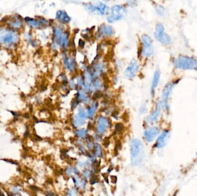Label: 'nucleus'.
<instances>
[{
    "mask_svg": "<svg viewBox=\"0 0 197 196\" xmlns=\"http://www.w3.org/2000/svg\"><path fill=\"white\" fill-rule=\"evenodd\" d=\"M99 181L98 179V178L97 176H94L92 177H91V179H90V183L91 185H94L95 183H97V181Z\"/></svg>",
    "mask_w": 197,
    "mask_h": 196,
    "instance_id": "obj_32",
    "label": "nucleus"
},
{
    "mask_svg": "<svg viewBox=\"0 0 197 196\" xmlns=\"http://www.w3.org/2000/svg\"><path fill=\"white\" fill-rule=\"evenodd\" d=\"M142 150V144L140 140L133 139L130 143V154L133 164L138 165L141 162L140 155Z\"/></svg>",
    "mask_w": 197,
    "mask_h": 196,
    "instance_id": "obj_3",
    "label": "nucleus"
},
{
    "mask_svg": "<svg viewBox=\"0 0 197 196\" xmlns=\"http://www.w3.org/2000/svg\"><path fill=\"white\" fill-rule=\"evenodd\" d=\"M75 170H73L71 167H68L66 170V173L68 175H71L73 174V173H74Z\"/></svg>",
    "mask_w": 197,
    "mask_h": 196,
    "instance_id": "obj_36",
    "label": "nucleus"
},
{
    "mask_svg": "<svg viewBox=\"0 0 197 196\" xmlns=\"http://www.w3.org/2000/svg\"><path fill=\"white\" fill-rule=\"evenodd\" d=\"M68 44H69V33H68V32H66L62 35L61 42V45L65 48H66L68 46Z\"/></svg>",
    "mask_w": 197,
    "mask_h": 196,
    "instance_id": "obj_24",
    "label": "nucleus"
},
{
    "mask_svg": "<svg viewBox=\"0 0 197 196\" xmlns=\"http://www.w3.org/2000/svg\"><path fill=\"white\" fill-rule=\"evenodd\" d=\"M160 110H161V104L159 103L157 105V107L156 108V110L147 117L146 123L150 125L155 123L158 120V118L160 114Z\"/></svg>",
    "mask_w": 197,
    "mask_h": 196,
    "instance_id": "obj_14",
    "label": "nucleus"
},
{
    "mask_svg": "<svg viewBox=\"0 0 197 196\" xmlns=\"http://www.w3.org/2000/svg\"><path fill=\"white\" fill-rule=\"evenodd\" d=\"M156 11L160 16H163L165 13L164 8L160 5H157L156 7Z\"/></svg>",
    "mask_w": 197,
    "mask_h": 196,
    "instance_id": "obj_30",
    "label": "nucleus"
},
{
    "mask_svg": "<svg viewBox=\"0 0 197 196\" xmlns=\"http://www.w3.org/2000/svg\"><path fill=\"white\" fill-rule=\"evenodd\" d=\"M84 44H85V42L84 41H83L82 40H80V41H79V45L80 47H83L84 45Z\"/></svg>",
    "mask_w": 197,
    "mask_h": 196,
    "instance_id": "obj_40",
    "label": "nucleus"
},
{
    "mask_svg": "<svg viewBox=\"0 0 197 196\" xmlns=\"http://www.w3.org/2000/svg\"><path fill=\"white\" fill-rule=\"evenodd\" d=\"M80 117L82 118L83 119H88V114L86 113L84 110V109L82 107H79L78 110V114H77Z\"/></svg>",
    "mask_w": 197,
    "mask_h": 196,
    "instance_id": "obj_29",
    "label": "nucleus"
},
{
    "mask_svg": "<svg viewBox=\"0 0 197 196\" xmlns=\"http://www.w3.org/2000/svg\"><path fill=\"white\" fill-rule=\"evenodd\" d=\"M157 40L164 44H169L171 42V38H170V36L167 34L164 33Z\"/></svg>",
    "mask_w": 197,
    "mask_h": 196,
    "instance_id": "obj_25",
    "label": "nucleus"
},
{
    "mask_svg": "<svg viewBox=\"0 0 197 196\" xmlns=\"http://www.w3.org/2000/svg\"><path fill=\"white\" fill-rule=\"evenodd\" d=\"M175 66L176 67L181 69H196L197 62L193 58L187 56H180L175 60Z\"/></svg>",
    "mask_w": 197,
    "mask_h": 196,
    "instance_id": "obj_2",
    "label": "nucleus"
},
{
    "mask_svg": "<svg viewBox=\"0 0 197 196\" xmlns=\"http://www.w3.org/2000/svg\"><path fill=\"white\" fill-rule=\"evenodd\" d=\"M111 181L112 183H116L117 181V177L116 176H111Z\"/></svg>",
    "mask_w": 197,
    "mask_h": 196,
    "instance_id": "obj_39",
    "label": "nucleus"
},
{
    "mask_svg": "<svg viewBox=\"0 0 197 196\" xmlns=\"http://www.w3.org/2000/svg\"><path fill=\"white\" fill-rule=\"evenodd\" d=\"M0 196H4V193L1 191V190H0Z\"/></svg>",
    "mask_w": 197,
    "mask_h": 196,
    "instance_id": "obj_41",
    "label": "nucleus"
},
{
    "mask_svg": "<svg viewBox=\"0 0 197 196\" xmlns=\"http://www.w3.org/2000/svg\"><path fill=\"white\" fill-rule=\"evenodd\" d=\"M164 26L161 23H158L155 28V31H154V37L155 38L158 40L159 38H160L163 34H164Z\"/></svg>",
    "mask_w": 197,
    "mask_h": 196,
    "instance_id": "obj_20",
    "label": "nucleus"
},
{
    "mask_svg": "<svg viewBox=\"0 0 197 196\" xmlns=\"http://www.w3.org/2000/svg\"><path fill=\"white\" fill-rule=\"evenodd\" d=\"M77 100L80 102H83L84 103H88L89 102V97L87 94L82 90H80L78 93L76 97Z\"/></svg>",
    "mask_w": 197,
    "mask_h": 196,
    "instance_id": "obj_21",
    "label": "nucleus"
},
{
    "mask_svg": "<svg viewBox=\"0 0 197 196\" xmlns=\"http://www.w3.org/2000/svg\"><path fill=\"white\" fill-rule=\"evenodd\" d=\"M126 9L121 5H114L111 8L110 15L107 17L109 23H113L124 18L126 15Z\"/></svg>",
    "mask_w": 197,
    "mask_h": 196,
    "instance_id": "obj_4",
    "label": "nucleus"
},
{
    "mask_svg": "<svg viewBox=\"0 0 197 196\" xmlns=\"http://www.w3.org/2000/svg\"><path fill=\"white\" fill-rule=\"evenodd\" d=\"M146 110L147 109H146V107L145 106H143L140 109V112L142 114H145V113H146Z\"/></svg>",
    "mask_w": 197,
    "mask_h": 196,
    "instance_id": "obj_37",
    "label": "nucleus"
},
{
    "mask_svg": "<svg viewBox=\"0 0 197 196\" xmlns=\"http://www.w3.org/2000/svg\"><path fill=\"white\" fill-rule=\"evenodd\" d=\"M94 149L95 151V155L98 157H102L103 155V151L102 148L100 145L98 143H96L95 145H94Z\"/></svg>",
    "mask_w": 197,
    "mask_h": 196,
    "instance_id": "obj_27",
    "label": "nucleus"
},
{
    "mask_svg": "<svg viewBox=\"0 0 197 196\" xmlns=\"http://www.w3.org/2000/svg\"><path fill=\"white\" fill-rule=\"evenodd\" d=\"M196 156L197 157V152H196Z\"/></svg>",
    "mask_w": 197,
    "mask_h": 196,
    "instance_id": "obj_42",
    "label": "nucleus"
},
{
    "mask_svg": "<svg viewBox=\"0 0 197 196\" xmlns=\"http://www.w3.org/2000/svg\"><path fill=\"white\" fill-rule=\"evenodd\" d=\"M170 132L168 130H165L161 133L158 138L156 139V143L154 144V147L156 148H163L164 147L170 138Z\"/></svg>",
    "mask_w": 197,
    "mask_h": 196,
    "instance_id": "obj_7",
    "label": "nucleus"
},
{
    "mask_svg": "<svg viewBox=\"0 0 197 196\" xmlns=\"http://www.w3.org/2000/svg\"><path fill=\"white\" fill-rule=\"evenodd\" d=\"M62 57H63L64 64L66 67L70 71L73 70L74 68L76 67V62L75 61V59L71 58L70 59H68L66 54L65 53L63 54Z\"/></svg>",
    "mask_w": 197,
    "mask_h": 196,
    "instance_id": "obj_17",
    "label": "nucleus"
},
{
    "mask_svg": "<svg viewBox=\"0 0 197 196\" xmlns=\"http://www.w3.org/2000/svg\"><path fill=\"white\" fill-rule=\"evenodd\" d=\"M62 37V30L59 27H56L54 29V43L56 45L61 44Z\"/></svg>",
    "mask_w": 197,
    "mask_h": 196,
    "instance_id": "obj_18",
    "label": "nucleus"
},
{
    "mask_svg": "<svg viewBox=\"0 0 197 196\" xmlns=\"http://www.w3.org/2000/svg\"><path fill=\"white\" fill-rule=\"evenodd\" d=\"M173 88V85L172 83H168L165 86L163 92V104L165 107H167V100L171 93L172 89Z\"/></svg>",
    "mask_w": 197,
    "mask_h": 196,
    "instance_id": "obj_16",
    "label": "nucleus"
},
{
    "mask_svg": "<svg viewBox=\"0 0 197 196\" xmlns=\"http://www.w3.org/2000/svg\"><path fill=\"white\" fill-rule=\"evenodd\" d=\"M85 6L88 9L89 11L94 13H99L102 15H104L107 10V6L102 3V2H99L97 5H93L92 4H85Z\"/></svg>",
    "mask_w": 197,
    "mask_h": 196,
    "instance_id": "obj_12",
    "label": "nucleus"
},
{
    "mask_svg": "<svg viewBox=\"0 0 197 196\" xmlns=\"http://www.w3.org/2000/svg\"><path fill=\"white\" fill-rule=\"evenodd\" d=\"M124 129V126L122 123H118L115 125V131L116 132H121Z\"/></svg>",
    "mask_w": 197,
    "mask_h": 196,
    "instance_id": "obj_31",
    "label": "nucleus"
},
{
    "mask_svg": "<svg viewBox=\"0 0 197 196\" xmlns=\"http://www.w3.org/2000/svg\"><path fill=\"white\" fill-rule=\"evenodd\" d=\"M98 107V103L96 101H94L91 107H89L87 109L88 116L89 117H92L95 114L96 111Z\"/></svg>",
    "mask_w": 197,
    "mask_h": 196,
    "instance_id": "obj_22",
    "label": "nucleus"
},
{
    "mask_svg": "<svg viewBox=\"0 0 197 196\" xmlns=\"http://www.w3.org/2000/svg\"><path fill=\"white\" fill-rule=\"evenodd\" d=\"M25 21L28 25L32 28H39L43 27L48 24V21L45 19H35L30 17H26Z\"/></svg>",
    "mask_w": 197,
    "mask_h": 196,
    "instance_id": "obj_9",
    "label": "nucleus"
},
{
    "mask_svg": "<svg viewBox=\"0 0 197 196\" xmlns=\"http://www.w3.org/2000/svg\"><path fill=\"white\" fill-rule=\"evenodd\" d=\"M103 145L105 147H107L109 144H110V140L108 139V138H105L104 139V140H103Z\"/></svg>",
    "mask_w": 197,
    "mask_h": 196,
    "instance_id": "obj_34",
    "label": "nucleus"
},
{
    "mask_svg": "<svg viewBox=\"0 0 197 196\" xmlns=\"http://www.w3.org/2000/svg\"><path fill=\"white\" fill-rule=\"evenodd\" d=\"M85 140H86V143L88 148L90 149L91 150H93L94 148V142H93V138L91 136H87L85 138Z\"/></svg>",
    "mask_w": 197,
    "mask_h": 196,
    "instance_id": "obj_28",
    "label": "nucleus"
},
{
    "mask_svg": "<svg viewBox=\"0 0 197 196\" xmlns=\"http://www.w3.org/2000/svg\"><path fill=\"white\" fill-rule=\"evenodd\" d=\"M88 131L85 129H81L79 130H77L76 131V135L77 136L80 138H84L87 136Z\"/></svg>",
    "mask_w": 197,
    "mask_h": 196,
    "instance_id": "obj_26",
    "label": "nucleus"
},
{
    "mask_svg": "<svg viewBox=\"0 0 197 196\" xmlns=\"http://www.w3.org/2000/svg\"><path fill=\"white\" fill-rule=\"evenodd\" d=\"M46 194L47 196H58L57 195H56V194L52 193L51 191H47L46 193Z\"/></svg>",
    "mask_w": 197,
    "mask_h": 196,
    "instance_id": "obj_38",
    "label": "nucleus"
},
{
    "mask_svg": "<svg viewBox=\"0 0 197 196\" xmlns=\"http://www.w3.org/2000/svg\"><path fill=\"white\" fill-rule=\"evenodd\" d=\"M19 41L17 32L10 28H0V44L8 48L14 46Z\"/></svg>",
    "mask_w": 197,
    "mask_h": 196,
    "instance_id": "obj_1",
    "label": "nucleus"
},
{
    "mask_svg": "<svg viewBox=\"0 0 197 196\" xmlns=\"http://www.w3.org/2000/svg\"><path fill=\"white\" fill-rule=\"evenodd\" d=\"M160 132L159 128L152 126L147 129L144 132V138L147 142L151 143L157 136Z\"/></svg>",
    "mask_w": 197,
    "mask_h": 196,
    "instance_id": "obj_8",
    "label": "nucleus"
},
{
    "mask_svg": "<svg viewBox=\"0 0 197 196\" xmlns=\"http://www.w3.org/2000/svg\"><path fill=\"white\" fill-rule=\"evenodd\" d=\"M84 177L87 178H89L91 177V171L89 170H86L85 171L84 173Z\"/></svg>",
    "mask_w": 197,
    "mask_h": 196,
    "instance_id": "obj_35",
    "label": "nucleus"
},
{
    "mask_svg": "<svg viewBox=\"0 0 197 196\" xmlns=\"http://www.w3.org/2000/svg\"><path fill=\"white\" fill-rule=\"evenodd\" d=\"M19 196H21V195H19Z\"/></svg>",
    "mask_w": 197,
    "mask_h": 196,
    "instance_id": "obj_43",
    "label": "nucleus"
},
{
    "mask_svg": "<svg viewBox=\"0 0 197 196\" xmlns=\"http://www.w3.org/2000/svg\"><path fill=\"white\" fill-rule=\"evenodd\" d=\"M139 65L136 60L133 59L124 72V76L128 79H133L138 71Z\"/></svg>",
    "mask_w": 197,
    "mask_h": 196,
    "instance_id": "obj_6",
    "label": "nucleus"
},
{
    "mask_svg": "<svg viewBox=\"0 0 197 196\" xmlns=\"http://www.w3.org/2000/svg\"><path fill=\"white\" fill-rule=\"evenodd\" d=\"M109 126V122L107 118L100 116L97 121V132L98 134L102 135L104 134L107 130V128Z\"/></svg>",
    "mask_w": 197,
    "mask_h": 196,
    "instance_id": "obj_11",
    "label": "nucleus"
},
{
    "mask_svg": "<svg viewBox=\"0 0 197 196\" xmlns=\"http://www.w3.org/2000/svg\"><path fill=\"white\" fill-rule=\"evenodd\" d=\"M141 40L142 43V53L143 55L147 58L151 57L153 53L152 39L149 36L144 34L142 36Z\"/></svg>",
    "mask_w": 197,
    "mask_h": 196,
    "instance_id": "obj_5",
    "label": "nucleus"
},
{
    "mask_svg": "<svg viewBox=\"0 0 197 196\" xmlns=\"http://www.w3.org/2000/svg\"><path fill=\"white\" fill-rule=\"evenodd\" d=\"M114 34L113 28L110 25H102L99 27L97 32V38H103V36H111Z\"/></svg>",
    "mask_w": 197,
    "mask_h": 196,
    "instance_id": "obj_13",
    "label": "nucleus"
},
{
    "mask_svg": "<svg viewBox=\"0 0 197 196\" xmlns=\"http://www.w3.org/2000/svg\"><path fill=\"white\" fill-rule=\"evenodd\" d=\"M160 73L159 70H157L153 76V79L152 84V88H151V93L153 95H154L155 90L157 88L158 83H159V80H160Z\"/></svg>",
    "mask_w": 197,
    "mask_h": 196,
    "instance_id": "obj_19",
    "label": "nucleus"
},
{
    "mask_svg": "<svg viewBox=\"0 0 197 196\" xmlns=\"http://www.w3.org/2000/svg\"><path fill=\"white\" fill-rule=\"evenodd\" d=\"M8 20L7 24L11 29H20L23 26V20L19 16H13Z\"/></svg>",
    "mask_w": 197,
    "mask_h": 196,
    "instance_id": "obj_10",
    "label": "nucleus"
},
{
    "mask_svg": "<svg viewBox=\"0 0 197 196\" xmlns=\"http://www.w3.org/2000/svg\"><path fill=\"white\" fill-rule=\"evenodd\" d=\"M85 123L84 119L80 117L78 115L75 116L73 118V125L76 127L83 126Z\"/></svg>",
    "mask_w": 197,
    "mask_h": 196,
    "instance_id": "obj_23",
    "label": "nucleus"
},
{
    "mask_svg": "<svg viewBox=\"0 0 197 196\" xmlns=\"http://www.w3.org/2000/svg\"><path fill=\"white\" fill-rule=\"evenodd\" d=\"M56 19L62 24H68L71 20L67 13L64 11H58L56 13Z\"/></svg>",
    "mask_w": 197,
    "mask_h": 196,
    "instance_id": "obj_15",
    "label": "nucleus"
},
{
    "mask_svg": "<svg viewBox=\"0 0 197 196\" xmlns=\"http://www.w3.org/2000/svg\"><path fill=\"white\" fill-rule=\"evenodd\" d=\"M68 196H77L76 190L70 189L68 192Z\"/></svg>",
    "mask_w": 197,
    "mask_h": 196,
    "instance_id": "obj_33",
    "label": "nucleus"
}]
</instances>
